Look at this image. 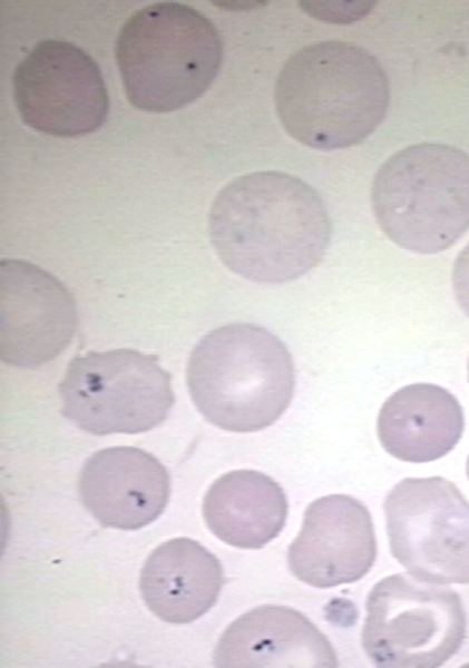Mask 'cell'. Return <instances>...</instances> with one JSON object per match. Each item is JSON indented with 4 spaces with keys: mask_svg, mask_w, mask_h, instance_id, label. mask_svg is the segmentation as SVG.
I'll use <instances>...</instances> for the list:
<instances>
[{
    "mask_svg": "<svg viewBox=\"0 0 469 668\" xmlns=\"http://www.w3.org/2000/svg\"><path fill=\"white\" fill-rule=\"evenodd\" d=\"M13 99L27 126L58 137L90 134L102 126L109 111L97 62L65 40L39 41L19 62Z\"/></svg>",
    "mask_w": 469,
    "mask_h": 668,
    "instance_id": "9c48e42d",
    "label": "cell"
},
{
    "mask_svg": "<svg viewBox=\"0 0 469 668\" xmlns=\"http://www.w3.org/2000/svg\"><path fill=\"white\" fill-rule=\"evenodd\" d=\"M78 325L67 287L41 267L21 259L0 263V357L11 366L37 369L57 357Z\"/></svg>",
    "mask_w": 469,
    "mask_h": 668,
    "instance_id": "30bf717a",
    "label": "cell"
},
{
    "mask_svg": "<svg viewBox=\"0 0 469 668\" xmlns=\"http://www.w3.org/2000/svg\"><path fill=\"white\" fill-rule=\"evenodd\" d=\"M277 116L287 134L314 149L362 143L382 122L390 101L387 73L364 49L321 41L293 53L275 86Z\"/></svg>",
    "mask_w": 469,
    "mask_h": 668,
    "instance_id": "7a4b0ae2",
    "label": "cell"
},
{
    "mask_svg": "<svg viewBox=\"0 0 469 668\" xmlns=\"http://www.w3.org/2000/svg\"><path fill=\"white\" fill-rule=\"evenodd\" d=\"M216 667H336L335 650L304 615L264 605L235 619L214 651Z\"/></svg>",
    "mask_w": 469,
    "mask_h": 668,
    "instance_id": "4fadbf2b",
    "label": "cell"
},
{
    "mask_svg": "<svg viewBox=\"0 0 469 668\" xmlns=\"http://www.w3.org/2000/svg\"><path fill=\"white\" fill-rule=\"evenodd\" d=\"M465 416L459 401L432 383H413L382 404L377 432L392 456L412 463L438 460L460 441Z\"/></svg>",
    "mask_w": 469,
    "mask_h": 668,
    "instance_id": "5bb4252c",
    "label": "cell"
},
{
    "mask_svg": "<svg viewBox=\"0 0 469 668\" xmlns=\"http://www.w3.org/2000/svg\"><path fill=\"white\" fill-rule=\"evenodd\" d=\"M78 492L100 525L138 530L163 513L170 478L153 454L134 446H114L87 459L79 473Z\"/></svg>",
    "mask_w": 469,
    "mask_h": 668,
    "instance_id": "7c38bea8",
    "label": "cell"
},
{
    "mask_svg": "<svg viewBox=\"0 0 469 668\" xmlns=\"http://www.w3.org/2000/svg\"><path fill=\"white\" fill-rule=\"evenodd\" d=\"M361 644L381 668H434L462 646L467 617L458 593L409 573L380 580L365 601Z\"/></svg>",
    "mask_w": 469,
    "mask_h": 668,
    "instance_id": "8992f818",
    "label": "cell"
},
{
    "mask_svg": "<svg viewBox=\"0 0 469 668\" xmlns=\"http://www.w3.org/2000/svg\"><path fill=\"white\" fill-rule=\"evenodd\" d=\"M207 528L223 542L241 549H261L283 530L287 500L268 475L235 470L216 479L203 500Z\"/></svg>",
    "mask_w": 469,
    "mask_h": 668,
    "instance_id": "2e32d148",
    "label": "cell"
},
{
    "mask_svg": "<svg viewBox=\"0 0 469 668\" xmlns=\"http://www.w3.org/2000/svg\"><path fill=\"white\" fill-rule=\"evenodd\" d=\"M225 582L219 560L197 541L176 538L146 559L139 589L147 608L169 623H189L217 601Z\"/></svg>",
    "mask_w": 469,
    "mask_h": 668,
    "instance_id": "9a60e30c",
    "label": "cell"
},
{
    "mask_svg": "<svg viewBox=\"0 0 469 668\" xmlns=\"http://www.w3.org/2000/svg\"><path fill=\"white\" fill-rule=\"evenodd\" d=\"M375 558L371 514L361 501L345 494L325 495L310 503L286 553L292 574L320 589L360 580Z\"/></svg>",
    "mask_w": 469,
    "mask_h": 668,
    "instance_id": "8fae6325",
    "label": "cell"
},
{
    "mask_svg": "<svg viewBox=\"0 0 469 668\" xmlns=\"http://www.w3.org/2000/svg\"><path fill=\"white\" fill-rule=\"evenodd\" d=\"M115 57L128 101L144 111L169 112L209 88L223 46L203 13L178 2H158L124 23Z\"/></svg>",
    "mask_w": 469,
    "mask_h": 668,
    "instance_id": "277c9868",
    "label": "cell"
},
{
    "mask_svg": "<svg viewBox=\"0 0 469 668\" xmlns=\"http://www.w3.org/2000/svg\"><path fill=\"white\" fill-rule=\"evenodd\" d=\"M170 382L157 355L90 351L71 358L58 384L61 414L95 435L146 432L164 422L174 405Z\"/></svg>",
    "mask_w": 469,
    "mask_h": 668,
    "instance_id": "52a82bcc",
    "label": "cell"
},
{
    "mask_svg": "<svg viewBox=\"0 0 469 668\" xmlns=\"http://www.w3.org/2000/svg\"><path fill=\"white\" fill-rule=\"evenodd\" d=\"M390 550L412 577L469 583V502L441 477L407 478L383 502Z\"/></svg>",
    "mask_w": 469,
    "mask_h": 668,
    "instance_id": "ba28073f",
    "label": "cell"
},
{
    "mask_svg": "<svg viewBox=\"0 0 469 668\" xmlns=\"http://www.w3.org/2000/svg\"><path fill=\"white\" fill-rule=\"evenodd\" d=\"M466 472H467V475H468V479H469V455H468V459H467Z\"/></svg>",
    "mask_w": 469,
    "mask_h": 668,
    "instance_id": "ac0fdd59",
    "label": "cell"
},
{
    "mask_svg": "<svg viewBox=\"0 0 469 668\" xmlns=\"http://www.w3.org/2000/svg\"><path fill=\"white\" fill-rule=\"evenodd\" d=\"M186 382L206 421L246 433L282 416L294 394L295 372L289 348L276 335L253 323H231L196 343Z\"/></svg>",
    "mask_w": 469,
    "mask_h": 668,
    "instance_id": "3957f363",
    "label": "cell"
},
{
    "mask_svg": "<svg viewBox=\"0 0 469 668\" xmlns=\"http://www.w3.org/2000/svg\"><path fill=\"white\" fill-rule=\"evenodd\" d=\"M452 287L458 305L469 316V243L458 254L452 268Z\"/></svg>",
    "mask_w": 469,
    "mask_h": 668,
    "instance_id": "e0dca14e",
    "label": "cell"
},
{
    "mask_svg": "<svg viewBox=\"0 0 469 668\" xmlns=\"http://www.w3.org/2000/svg\"><path fill=\"white\" fill-rule=\"evenodd\" d=\"M212 246L233 273L282 284L323 259L332 236L315 189L293 175L265 170L240 176L215 197L208 215Z\"/></svg>",
    "mask_w": 469,
    "mask_h": 668,
    "instance_id": "6da1fadb",
    "label": "cell"
},
{
    "mask_svg": "<svg viewBox=\"0 0 469 668\" xmlns=\"http://www.w3.org/2000/svg\"><path fill=\"white\" fill-rule=\"evenodd\" d=\"M371 205L382 232L417 254H437L469 228V155L422 143L406 147L379 168Z\"/></svg>",
    "mask_w": 469,
    "mask_h": 668,
    "instance_id": "5b68a950",
    "label": "cell"
},
{
    "mask_svg": "<svg viewBox=\"0 0 469 668\" xmlns=\"http://www.w3.org/2000/svg\"><path fill=\"white\" fill-rule=\"evenodd\" d=\"M468 377H469V361H468Z\"/></svg>",
    "mask_w": 469,
    "mask_h": 668,
    "instance_id": "d6986e66",
    "label": "cell"
}]
</instances>
